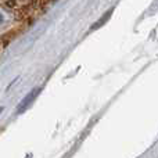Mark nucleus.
I'll list each match as a JSON object with an SVG mask.
<instances>
[{"label": "nucleus", "mask_w": 158, "mask_h": 158, "mask_svg": "<svg viewBox=\"0 0 158 158\" xmlns=\"http://www.w3.org/2000/svg\"><path fill=\"white\" fill-rule=\"evenodd\" d=\"M38 93H39V90H33L32 93H29V94H28L27 97H25L24 100H22V103L19 104V108H18V111H22V110H25V108H27V107L29 106L31 103H32V100H33V98L36 97V94H38Z\"/></svg>", "instance_id": "obj_1"}, {"label": "nucleus", "mask_w": 158, "mask_h": 158, "mask_svg": "<svg viewBox=\"0 0 158 158\" xmlns=\"http://www.w3.org/2000/svg\"><path fill=\"white\" fill-rule=\"evenodd\" d=\"M0 112H2V108H0Z\"/></svg>", "instance_id": "obj_2"}]
</instances>
